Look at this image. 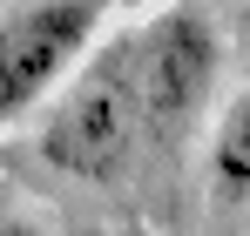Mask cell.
Instances as JSON below:
<instances>
[{
    "label": "cell",
    "instance_id": "cell-4",
    "mask_svg": "<svg viewBox=\"0 0 250 236\" xmlns=\"http://www.w3.org/2000/svg\"><path fill=\"white\" fill-rule=\"evenodd\" d=\"M209 189L223 202H250V88L223 108L209 135Z\"/></svg>",
    "mask_w": 250,
    "mask_h": 236
},
{
    "label": "cell",
    "instance_id": "cell-3",
    "mask_svg": "<svg viewBox=\"0 0 250 236\" xmlns=\"http://www.w3.org/2000/svg\"><path fill=\"white\" fill-rule=\"evenodd\" d=\"M108 20V0H27L0 20V128L41 108L82 68Z\"/></svg>",
    "mask_w": 250,
    "mask_h": 236
},
{
    "label": "cell",
    "instance_id": "cell-2",
    "mask_svg": "<svg viewBox=\"0 0 250 236\" xmlns=\"http://www.w3.org/2000/svg\"><path fill=\"white\" fill-rule=\"evenodd\" d=\"M135 149H142V115H135V81H128V40H115L47 108L41 162L75 182H122Z\"/></svg>",
    "mask_w": 250,
    "mask_h": 236
},
{
    "label": "cell",
    "instance_id": "cell-1",
    "mask_svg": "<svg viewBox=\"0 0 250 236\" xmlns=\"http://www.w3.org/2000/svg\"><path fill=\"white\" fill-rule=\"evenodd\" d=\"M216 68H223V40H216L203 7H169L142 34H128V81H135L142 142L176 149L209 108Z\"/></svg>",
    "mask_w": 250,
    "mask_h": 236
}]
</instances>
